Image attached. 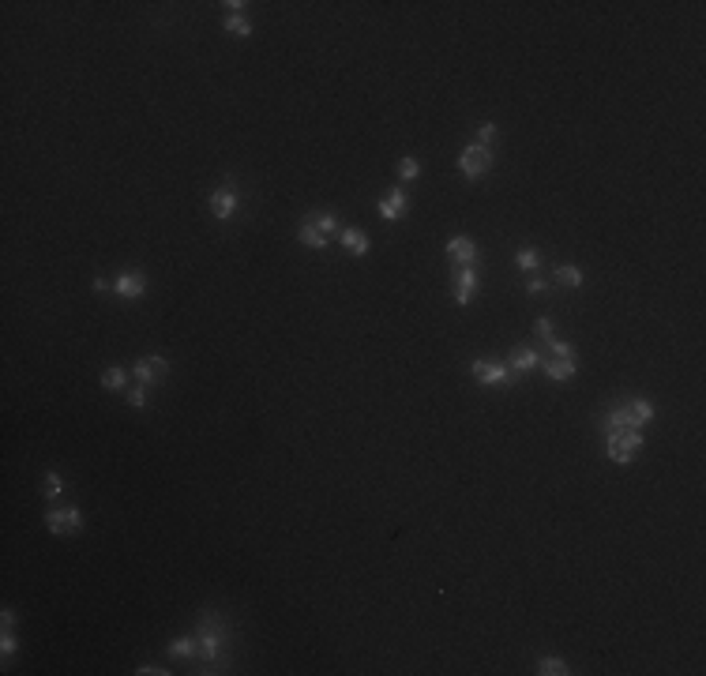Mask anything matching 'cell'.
Returning <instances> with one entry per match:
<instances>
[{"label":"cell","instance_id":"obj_18","mask_svg":"<svg viewBox=\"0 0 706 676\" xmlns=\"http://www.w3.org/2000/svg\"><path fill=\"white\" fill-rule=\"evenodd\" d=\"M515 267H518V271H526V274H537V267H541V252L530 248V245H523L515 252Z\"/></svg>","mask_w":706,"mask_h":676},{"label":"cell","instance_id":"obj_30","mask_svg":"<svg viewBox=\"0 0 706 676\" xmlns=\"http://www.w3.org/2000/svg\"><path fill=\"white\" fill-rule=\"evenodd\" d=\"M534 331H537V335H541L545 342H549V338H556V331H552V320H549V316H537Z\"/></svg>","mask_w":706,"mask_h":676},{"label":"cell","instance_id":"obj_1","mask_svg":"<svg viewBox=\"0 0 706 676\" xmlns=\"http://www.w3.org/2000/svg\"><path fill=\"white\" fill-rule=\"evenodd\" d=\"M199 657L207 665H222L226 661V646H229V627H226V616H218L215 609H203L199 613Z\"/></svg>","mask_w":706,"mask_h":676},{"label":"cell","instance_id":"obj_2","mask_svg":"<svg viewBox=\"0 0 706 676\" xmlns=\"http://www.w3.org/2000/svg\"><path fill=\"white\" fill-rule=\"evenodd\" d=\"M654 421V402H646V398H627L624 406H612V410L601 418V429L609 432H624V429H646V424Z\"/></svg>","mask_w":706,"mask_h":676},{"label":"cell","instance_id":"obj_4","mask_svg":"<svg viewBox=\"0 0 706 676\" xmlns=\"http://www.w3.org/2000/svg\"><path fill=\"white\" fill-rule=\"evenodd\" d=\"M87 518H83V507L68 504V507H49L45 511V530L53 537H72V534H83Z\"/></svg>","mask_w":706,"mask_h":676},{"label":"cell","instance_id":"obj_12","mask_svg":"<svg viewBox=\"0 0 706 676\" xmlns=\"http://www.w3.org/2000/svg\"><path fill=\"white\" fill-rule=\"evenodd\" d=\"M406 207H410V192H406V188H391L384 199L376 203V211H379V218H384V222H402Z\"/></svg>","mask_w":706,"mask_h":676},{"label":"cell","instance_id":"obj_23","mask_svg":"<svg viewBox=\"0 0 706 676\" xmlns=\"http://www.w3.org/2000/svg\"><path fill=\"white\" fill-rule=\"evenodd\" d=\"M537 673L541 676H568L571 669H568L564 657H541V661H537Z\"/></svg>","mask_w":706,"mask_h":676},{"label":"cell","instance_id":"obj_22","mask_svg":"<svg viewBox=\"0 0 706 676\" xmlns=\"http://www.w3.org/2000/svg\"><path fill=\"white\" fill-rule=\"evenodd\" d=\"M42 493H45V500L64 496V477L57 474V470H45V477H42Z\"/></svg>","mask_w":706,"mask_h":676},{"label":"cell","instance_id":"obj_24","mask_svg":"<svg viewBox=\"0 0 706 676\" xmlns=\"http://www.w3.org/2000/svg\"><path fill=\"white\" fill-rule=\"evenodd\" d=\"M417 177H421V162H417L413 154H406V158L398 162V181L410 184V181H417Z\"/></svg>","mask_w":706,"mask_h":676},{"label":"cell","instance_id":"obj_15","mask_svg":"<svg viewBox=\"0 0 706 676\" xmlns=\"http://www.w3.org/2000/svg\"><path fill=\"white\" fill-rule=\"evenodd\" d=\"M170 657H176V661H196L199 657V635H176L170 643Z\"/></svg>","mask_w":706,"mask_h":676},{"label":"cell","instance_id":"obj_32","mask_svg":"<svg viewBox=\"0 0 706 676\" xmlns=\"http://www.w3.org/2000/svg\"><path fill=\"white\" fill-rule=\"evenodd\" d=\"M222 8H226V15H245V8H248V4H245V0H226Z\"/></svg>","mask_w":706,"mask_h":676},{"label":"cell","instance_id":"obj_31","mask_svg":"<svg viewBox=\"0 0 706 676\" xmlns=\"http://www.w3.org/2000/svg\"><path fill=\"white\" fill-rule=\"evenodd\" d=\"M545 290H549V282H545V279H537V274H530V279H526V293H530V297H534V293H545Z\"/></svg>","mask_w":706,"mask_h":676},{"label":"cell","instance_id":"obj_6","mask_svg":"<svg viewBox=\"0 0 706 676\" xmlns=\"http://www.w3.org/2000/svg\"><path fill=\"white\" fill-rule=\"evenodd\" d=\"M492 162H496V158H492V151H489V147H481V143H470V147H462V151H459V173L466 181H481L492 170Z\"/></svg>","mask_w":706,"mask_h":676},{"label":"cell","instance_id":"obj_14","mask_svg":"<svg viewBox=\"0 0 706 676\" xmlns=\"http://www.w3.org/2000/svg\"><path fill=\"white\" fill-rule=\"evenodd\" d=\"M541 361H545V354H537V349H530V346H523V349H515L511 354V372L515 376H526V372H534V368H541Z\"/></svg>","mask_w":706,"mask_h":676},{"label":"cell","instance_id":"obj_19","mask_svg":"<svg viewBox=\"0 0 706 676\" xmlns=\"http://www.w3.org/2000/svg\"><path fill=\"white\" fill-rule=\"evenodd\" d=\"M556 282L568 286V290H579V286L586 282V274H582L575 263H560V267H556Z\"/></svg>","mask_w":706,"mask_h":676},{"label":"cell","instance_id":"obj_9","mask_svg":"<svg viewBox=\"0 0 706 676\" xmlns=\"http://www.w3.org/2000/svg\"><path fill=\"white\" fill-rule=\"evenodd\" d=\"M443 256L451 259L454 267H477V259H481V248H477V240L473 237H451L448 245H443Z\"/></svg>","mask_w":706,"mask_h":676},{"label":"cell","instance_id":"obj_25","mask_svg":"<svg viewBox=\"0 0 706 676\" xmlns=\"http://www.w3.org/2000/svg\"><path fill=\"white\" fill-rule=\"evenodd\" d=\"M496 140H500V128L492 124V120H481V124H477V140H473V143H481V147H489V151H492V143H496Z\"/></svg>","mask_w":706,"mask_h":676},{"label":"cell","instance_id":"obj_35","mask_svg":"<svg viewBox=\"0 0 706 676\" xmlns=\"http://www.w3.org/2000/svg\"><path fill=\"white\" fill-rule=\"evenodd\" d=\"M95 290H98V293L109 290V279H106V274H95Z\"/></svg>","mask_w":706,"mask_h":676},{"label":"cell","instance_id":"obj_3","mask_svg":"<svg viewBox=\"0 0 706 676\" xmlns=\"http://www.w3.org/2000/svg\"><path fill=\"white\" fill-rule=\"evenodd\" d=\"M605 451H609V459L616 462V466H627V462H635V455L643 451V432H639V429L609 432V436H605Z\"/></svg>","mask_w":706,"mask_h":676},{"label":"cell","instance_id":"obj_27","mask_svg":"<svg viewBox=\"0 0 706 676\" xmlns=\"http://www.w3.org/2000/svg\"><path fill=\"white\" fill-rule=\"evenodd\" d=\"M128 406H132V410H147V406H151V387H132V391H128Z\"/></svg>","mask_w":706,"mask_h":676},{"label":"cell","instance_id":"obj_5","mask_svg":"<svg viewBox=\"0 0 706 676\" xmlns=\"http://www.w3.org/2000/svg\"><path fill=\"white\" fill-rule=\"evenodd\" d=\"M470 376L477 379L481 387H511L518 379L511 372V365H504V361H485V357L470 361Z\"/></svg>","mask_w":706,"mask_h":676},{"label":"cell","instance_id":"obj_8","mask_svg":"<svg viewBox=\"0 0 706 676\" xmlns=\"http://www.w3.org/2000/svg\"><path fill=\"white\" fill-rule=\"evenodd\" d=\"M132 372H136V379L143 387H158L162 384L165 376H170V361H165L162 354H151V357H139L136 365H132Z\"/></svg>","mask_w":706,"mask_h":676},{"label":"cell","instance_id":"obj_10","mask_svg":"<svg viewBox=\"0 0 706 676\" xmlns=\"http://www.w3.org/2000/svg\"><path fill=\"white\" fill-rule=\"evenodd\" d=\"M481 290V271L477 267H454V279H451V293L459 304H470Z\"/></svg>","mask_w":706,"mask_h":676},{"label":"cell","instance_id":"obj_11","mask_svg":"<svg viewBox=\"0 0 706 676\" xmlns=\"http://www.w3.org/2000/svg\"><path fill=\"white\" fill-rule=\"evenodd\" d=\"M113 293H117L120 301H136V297H143V293H147V274H143V271H136V267L120 271L117 279H113Z\"/></svg>","mask_w":706,"mask_h":676},{"label":"cell","instance_id":"obj_21","mask_svg":"<svg viewBox=\"0 0 706 676\" xmlns=\"http://www.w3.org/2000/svg\"><path fill=\"white\" fill-rule=\"evenodd\" d=\"M309 222L320 229V233H327V237L338 229V215H334V211H315V215H309Z\"/></svg>","mask_w":706,"mask_h":676},{"label":"cell","instance_id":"obj_20","mask_svg":"<svg viewBox=\"0 0 706 676\" xmlns=\"http://www.w3.org/2000/svg\"><path fill=\"white\" fill-rule=\"evenodd\" d=\"M101 387H106V391H124V387H128V368L109 365L106 372H101Z\"/></svg>","mask_w":706,"mask_h":676},{"label":"cell","instance_id":"obj_26","mask_svg":"<svg viewBox=\"0 0 706 676\" xmlns=\"http://www.w3.org/2000/svg\"><path fill=\"white\" fill-rule=\"evenodd\" d=\"M19 650V638H15V627H4V635H0V654H4V665L15 657Z\"/></svg>","mask_w":706,"mask_h":676},{"label":"cell","instance_id":"obj_33","mask_svg":"<svg viewBox=\"0 0 706 676\" xmlns=\"http://www.w3.org/2000/svg\"><path fill=\"white\" fill-rule=\"evenodd\" d=\"M136 673H139V676H165L170 669H162V665H139Z\"/></svg>","mask_w":706,"mask_h":676},{"label":"cell","instance_id":"obj_28","mask_svg":"<svg viewBox=\"0 0 706 676\" xmlns=\"http://www.w3.org/2000/svg\"><path fill=\"white\" fill-rule=\"evenodd\" d=\"M226 31L237 34V38H248V34H252V23H248L245 15H226Z\"/></svg>","mask_w":706,"mask_h":676},{"label":"cell","instance_id":"obj_13","mask_svg":"<svg viewBox=\"0 0 706 676\" xmlns=\"http://www.w3.org/2000/svg\"><path fill=\"white\" fill-rule=\"evenodd\" d=\"M541 372L552 379V384H571L575 372H579V365H575V357H545L541 361Z\"/></svg>","mask_w":706,"mask_h":676},{"label":"cell","instance_id":"obj_16","mask_svg":"<svg viewBox=\"0 0 706 676\" xmlns=\"http://www.w3.org/2000/svg\"><path fill=\"white\" fill-rule=\"evenodd\" d=\"M338 237H342V248H346L350 256H357V259L368 256V248H372V240H368L365 229H342Z\"/></svg>","mask_w":706,"mask_h":676},{"label":"cell","instance_id":"obj_7","mask_svg":"<svg viewBox=\"0 0 706 676\" xmlns=\"http://www.w3.org/2000/svg\"><path fill=\"white\" fill-rule=\"evenodd\" d=\"M237 211H240V192H237V184H233V181H226L222 188L211 192V215H215L218 222L237 218Z\"/></svg>","mask_w":706,"mask_h":676},{"label":"cell","instance_id":"obj_29","mask_svg":"<svg viewBox=\"0 0 706 676\" xmlns=\"http://www.w3.org/2000/svg\"><path fill=\"white\" fill-rule=\"evenodd\" d=\"M545 346H549V357H575V346L568 338H549Z\"/></svg>","mask_w":706,"mask_h":676},{"label":"cell","instance_id":"obj_17","mask_svg":"<svg viewBox=\"0 0 706 676\" xmlns=\"http://www.w3.org/2000/svg\"><path fill=\"white\" fill-rule=\"evenodd\" d=\"M297 240H301L304 248H327V233H320L309 218L301 222V229H297Z\"/></svg>","mask_w":706,"mask_h":676},{"label":"cell","instance_id":"obj_34","mask_svg":"<svg viewBox=\"0 0 706 676\" xmlns=\"http://www.w3.org/2000/svg\"><path fill=\"white\" fill-rule=\"evenodd\" d=\"M0 624H4V627H15V609H4V613H0Z\"/></svg>","mask_w":706,"mask_h":676}]
</instances>
